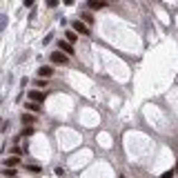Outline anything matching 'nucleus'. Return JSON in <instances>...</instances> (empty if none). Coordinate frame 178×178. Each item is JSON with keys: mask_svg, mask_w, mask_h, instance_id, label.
<instances>
[{"mask_svg": "<svg viewBox=\"0 0 178 178\" xmlns=\"http://www.w3.org/2000/svg\"><path fill=\"white\" fill-rule=\"evenodd\" d=\"M71 29L76 31V34H80V36H89V25H85L80 18H76V20L71 22Z\"/></svg>", "mask_w": 178, "mask_h": 178, "instance_id": "obj_1", "label": "nucleus"}, {"mask_svg": "<svg viewBox=\"0 0 178 178\" xmlns=\"http://www.w3.org/2000/svg\"><path fill=\"white\" fill-rule=\"evenodd\" d=\"M49 60H51V65H67L69 56L62 53V51H53V53H49Z\"/></svg>", "mask_w": 178, "mask_h": 178, "instance_id": "obj_2", "label": "nucleus"}, {"mask_svg": "<svg viewBox=\"0 0 178 178\" xmlns=\"http://www.w3.org/2000/svg\"><path fill=\"white\" fill-rule=\"evenodd\" d=\"M105 7H107V0H87V9H93V11L105 9Z\"/></svg>", "mask_w": 178, "mask_h": 178, "instance_id": "obj_3", "label": "nucleus"}, {"mask_svg": "<svg viewBox=\"0 0 178 178\" xmlns=\"http://www.w3.org/2000/svg\"><path fill=\"white\" fill-rule=\"evenodd\" d=\"M2 165H5V167H9V169H14V167L20 165V156H7L5 160H2Z\"/></svg>", "mask_w": 178, "mask_h": 178, "instance_id": "obj_4", "label": "nucleus"}, {"mask_svg": "<svg viewBox=\"0 0 178 178\" xmlns=\"http://www.w3.org/2000/svg\"><path fill=\"white\" fill-rule=\"evenodd\" d=\"M25 109L29 111V114H40V109H42V107H40V102H34V100H27V102H25Z\"/></svg>", "mask_w": 178, "mask_h": 178, "instance_id": "obj_5", "label": "nucleus"}, {"mask_svg": "<svg viewBox=\"0 0 178 178\" xmlns=\"http://www.w3.org/2000/svg\"><path fill=\"white\" fill-rule=\"evenodd\" d=\"M58 49H60L62 53L71 56V53H73V45H71V42H67V40H60V42H58Z\"/></svg>", "mask_w": 178, "mask_h": 178, "instance_id": "obj_6", "label": "nucleus"}, {"mask_svg": "<svg viewBox=\"0 0 178 178\" xmlns=\"http://www.w3.org/2000/svg\"><path fill=\"white\" fill-rule=\"evenodd\" d=\"M29 100H34V102H42V100H45V91L31 89V91H29Z\"/></svg>", "mask_w": 178, "mask_h": 178, "instance_id": "obj_7", "label": "nucleus"}, {"mask_svg": "<svg viewBox=\"0 0 178 178\" xmlns=\"http://www.w3.org/2000/svg\"><path fill=\"white\" fill-rule=\"evenodd\" d=\"M38 76H40V78H49V76H53V67H49V65H42V67L38 69Z\"/></svg>", "mask_w": 178, "mask_h": 178, "instance_id": "obj_8", "label": "nucleus"}, {"mask_svg": "<svg viewBox=\"0 0 178 178\" xmlns=\"http://www.w3.org/2000/svg\"><path fill=\"white\" fill-rule=\"evenodd\" d=\"M65 40H67V42H71V45H73V42H76V40H78V34H76V31H73V29H69L67 34H65Z\"/></svg>", "mask_w": 178, "mask_h": 178, "instance_id": "obj_9", "label": "nucleus"}, {"mask_svg": "<svg viewBox=\"0 0 178 178\" xmlns=\"http://www.w3.org/2000/svg\"><path fill=\"white\" fill-rule=\"evenodd\" d=\"M22 123H25V125H34V123H36V116H34V114H29V111H27V114L22 116Z\"/></svg>", "mask_w": 178, "mask_h": 178, "instance_id": "obj_10", "label": "nucleus"}, {"mask_svg": "<svg viewBox=\"0 0 178 178\" xmlns=\"http://www.w3.org/2000/svg\"><path fill=\"white\" fill-rule=\"evenodd\" d=\"M80 20H82V22H85V25H89V27H91V22H93V16L85 11V14H80Z\"/></svg>", "mask_w": 178, "mask_h": 178, "instance_id": "obj_11", "label": "nucleus"}, {"mask_svg": "<svg viewBox=\"0 0 178 178\" xmlns=\"http://www.w3.org/2000/svg\"><path fill=\"white\" fill-rule=\"evenodd\" d=\"M27 169H29V172H34V174H40V172H42V167H40V165H34V163H31V165H27Z\"/></svg>", "mask_w": 178, "mask_h": 178, "instance_id": "obj_12", "label": "nucleus"}, {"mask_svg": "<svg viewBox=\"0 0 178 178\" xmlns=\"http://www.w3.org/2000/svg\"><path fill=\"white\" fill-rule=\"evenodd\" d=\"M7 178H16V169H9V167H5V172H2Z\"/></svg>", "mask_w": 178, "mask_h": 178, "instance_id": "obj_13", "label": "nucleus"}, {"mask_svg": "<svg viewBox=\"0 0 178 178\" xmlns=\"http://www.w3.org/2000/svg\"><path fill=\"white\" fill-rule=\"evenodd\" d=\"M31 134H34V127H31V125H27V127L22 129V136H31Z\"/></svg>", "mask_w": 178, "mask_h": 178, "instance_id": "obj_14", "label": "nucleus"}, {"mask_svg": "<svg viewBox=\"0 0 178 178\" xmlns=\"http://www.w3.org/2000/svg\"><path fill=\"white\" fill-rule=\"evenodd\" d=\"M20 154H22V149L18 147V145H14V147H11V156H20Z\"/></svg>", "mask_w": 178, "mask_h": 178, "instance_id": "obj_15", "label": "nucleus"}, {"mask_svg": "<svg viewBox=\"0 0 178 178\" xmlns=\"http://www.w3.org/2000/svg\"><path fill=\"white\" fill-rule=\"evenodd\" d=\"M36 85H38V87H47V80L45 78H38V80H36Z\"/></svg>", "mask_w": 178, "mask_h": 178, "instance_id": "obj_16", "label": "nucleus"}, {"mask_svg": "<svg viewBox=\"0 0 178 178\" xmlns=\"http://www.w3.org/2000/svg\"><path fill=\"white\" fill-rule=\"evenodd\" d=\"M58 5V0H47V7H56Z\"/></svg>", "mask_w": 178, "mask_h": 178, "instance_id": "obj_17", "label": "nucleus"}, {"mask_svg": "<svg viewBox=\"0 0 178 178\" xmlns=\"http://www.w3.org/2000/svg\"><path fill=\"white\" fill-rule=\"evenodd\" d=\"M160 178H174V172H165V174H163Z\"/></svg>", "mask_w": 178, "mask_h": 178, "instance_id": "obj_18", "label": "nucleus"}, {"mask_svg": "<svg viewBox=\"0 0 178 178\" xmlns=\"http://www.w3.org/2000/svg\"><path fill=\"white\" fill-rule=\"evenodd\" d=\"M25 7H29V9H31V7H34V0H25Z\"/></svg>", "mask_w": 178, "mask_h": 178, "instance_id": "obj_19", "label": "nucleus"}, {"mask_svg": "<svg viewBox=\"0 0 178 178\" xmlns=\"http://www.w3.org/2000/svg\"><path fill=\"white\" fill-rule=\"evenodd\" d=\"M62 2L67 5V7H71V5H73V0H62Z\"/></svg>", "mask_w": 178, "mask_h": 178, "instance_id": "obj_20", "label": "nucleus"}, {"mask_svg": "<svg viewBox=\"0 0 178 178\" xmlns=\"http://www.w3.org/2000/svg\"><path fill=\"white\" fill-rule=\"evenodd\" d=\"M107 2H109V0H107Z\"/></svg>", "mask_w": 178, "mask_h": 178, "instance_id": "obj_21", "label": "nucleus"}]
</instances>
